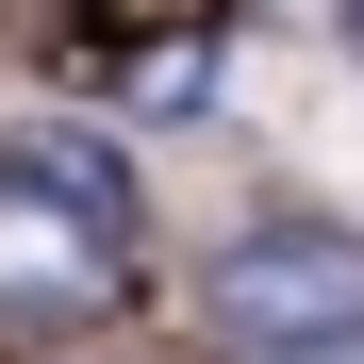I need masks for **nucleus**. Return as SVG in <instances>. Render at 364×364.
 Wrapping results in <instances>:
<instances>
[{
    "label": "nucleus",
    "instance_id": "f257e3e1",
    "mask_svg": "<svg viewBox=\"0 0 364 364\" xmlns=\"http://www.w3.org/2000/svg\"><path fill=\"white\" fill-rule=\"evenodd\" d=\"M199 331L249 364H364V249L348 232H232L199 265Z\"/></svg>",
    "mask_w": 364,
    "mask_h": 364
},
{
    "label": "nucleus",
    "instance_id": "f03ea898",
    "mask_svg": "<svg viewBox=\"0 0 364 364\" xmlns=\"http://www.w3.org/2000/svg\"><path fill=\"white\" fill-rule=\"evenodd\" d=\"M116 282H133L116 166H83V149L0 166V315H116Z\"/></svg>",
    "mask_w": 364,
    "mask_h": 364
}]
</instances>
